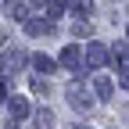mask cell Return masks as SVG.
Instances as JSON below:
<instances>
[{
    "label": "cell",
    "mask_w": 129,
    "mask_h": 129,
    "mask_svg": "<svg viewBox=\"0 0 129 129\" xmlns=\"http://www.w3.org/2000/svg\"><path fill=\"white\" fill-rule=\"evenodd\" d=\"M22 64H25V54H22V50H14V47L0 54V72H7V75H11V72H18Z\"/></svg>",
    "instance_id": "6da1fadb"
},
{
    "label": "cell",
    "mask_w": 129,
    "mask_h": 129,
    "mask_svg": "<svg viewBox=\"0 0 129 129\" xmlns=\"http://www.w3.org/2000/svg\"><path fill=\"white\" fill-rule=\"evenodd\" d=\"M61 64L72 68V72H83V50H79L75 43H68V47L61 50Z\"/></svg>",
    "instance_id": "7a4b0ae2"
},
{
    "label": "cell",
    "mask_w": 129,
    "mask_h": 129,
    "mask_svg": "<svg viewBox=\"0 0 129 129\" xmlns=\"http://www.w3.org/2000/svg\"><path fill=\"white\" fill-rule=\"evenodd\" d=\"M86 61L93 64V68L108 64V47H104V43H90V47H86Z\"/></svg>",
    "instance_id": "3957f363"
},
{
    "label": "cell",
    "mask_w": 129,
    "mask_h": 129,
    "mask_svg": "<svg viewBox=\"0 0 129 129\" xmlns=\"http://www.w3.org/2000/svg\"><path fill=\"white\" fill-rule=\"evenodd\" d=\"M50 29L54 25L47 22V18H25V32H29V36H47Z\"/></svg>",
    "instance_id": "277c9868"
},
{
    "label": "cell",
    "mask_w": 129,
    "mask_h": 129,
    "mask_svg": "<svg viewBox=\"0 0 129 129\" xmlns=\"http://www.w3.org/2000/svg\"><path fill=\"white\" fill-rule=\"evenodd\" d=\"M68 101H72V108H75V111H90V108H93V101H90V97L79 90V86H72V90H68Z\"/></svg>",
    "instance_id": "5b68a950"
},
{
    "label": "cell",
    "mask_w": 129,
    "mask_h": 129,
    "mask_svg": "<svg viewBox=\"0 0 129 129\" xmlns=\"http://www.w3.org/2000/svg\"><path fill=\"white\" fill-rule=\"evenodd\" d=\"M7 108H11V118H14V122H22V118L29 115V101H25V97H11Z\"/></svg>",
    "instance_id": "8992f818"
},
{
    "label": "cell",
    "mask_w": 129,
    "mask_h": 129,
    "mask_svg": "<svg viewBox=\"0 0 129 129\" xmlns=\"http://www.w3.org/2000/svg\"><path fill=\"white\" fill-rule=\"evenodd\" d=\"M4 11H7V18H14V22H25V18H29V11H25V4H22V0H7V4H4Z\"/></svg>",
    "instance_id": "52a82bcc"
},
{
    "label": "cell",
    "mask_w": 129,
    "mask_h": 129,
    "mask_svg": "<svg viewBox=\"0 0 129 129\" xmlns=\"http://www.w3.org/2000/svg\"><path fill=\"white\" fill-rule=\"evenodd\" d=\"M93 90L101 101H111V79H93Z\"/></svg>",
    "instance_id": "ba28073f"
},
{
    "label": "cell",
    "mask_w": 129,
    "mask_h": 129,
    "mask_svg": "<svg viewBox=\"0 0 129 129\" xmlns=\"http://www.w3.org/2000/svg\"><path fill=\"white\" fill-rule=\"evenodd\" d=\"M32 68L47 75V72H54V61H50V57H43V54H36V57H32Z\"/></svg>",
    "instance_id": "9c48e42d"
},
{
    "label": "cell",
    "mask_w": 129,
    "mask_h": 129,
    "mask_svg": "<svg viewBox=\"0 0 129 129\" xmlns=\"http://www.w3.org/2000/svg\"><path fill=\"white\" fill-rule=\"evenodd\" d=\"M36 129H54V115H50V111H40V115H36Z\"/></svg>",
    "instance_id": "30bf717a"
},
{
    "label": "cell",
    "mask_w": 129,
    "mask_h": 129,
    "mask_svg": "<svg viewBox=\"0 0 129 129\" xmlns=\"http://www.w3.org/2000/svg\"><path fill=\"white\" fill-rule=\"evenodd\" d=\"M47 4H50V18H61V14H64V7H68L64 0H47Z\"/></svg>",
    "instance_id": "8fae6325"
},
{
    "label": "cell",
    "mask_w": 129,
    "mask_h": 129,
    "mask_svg": "<svg viewBox=\"0 0 129 129\" xmlns=\"http://www.w3.org/2000/svg\"><path fill=\"white\" fill-rule=\"evenodd\" d=\"M72 32H75V36H90V22H86V18H75Z\"/></svg>",
    "instance_id": "7c38bea8"
},
{
    "label": "cell",
    "mask_w": 129,
    "mask_h": 129,
    "mask_svg": "<svg viewBox=\"0 0 129 129\" xmlns=\"http://www.w3.org/2000/svg\"><path fill=\"white\" fill-rule=\"evenodd\" d=\"M32 90L36 93H50V83H47V79H32Z\"/></svg>",
    "instance_id": "4fadbf2b"
},
{
    "label": "cell",
    "mask_w": 129,
    "mask_h": 129,
    "mask_svg": "<svg viewBox=\"0 0 129 129\" xmlns=\"http://www.w3.org/2000/svg\"><path fill=\"white\" fill-rule=\"evenodd\" d=\"M4 90H7V83H4V86H0V101H4Z\"/></svg>",
    "instance_id": "5bb4252c"
},
{
    "label": "cell",
    "mask_w": 129,
    "mask_h": 129,
    "mask_svg": "<svg viewBox=\"0 0 129 129\" xmlns=\"http://www.w3.org/2000/svg\"><path fill=\"white\" fill-rule=\"evenodd\" d=\"M29 4H47V0H29Z\"/></svg>",
    "instance_id": "9a60e30c"
},
{
    "label": "cell",
    "mask_w": 129,
    "mask_h": 129,
    "mask_svg": "<svg viewBox=\"0 0 129 129\" xmlns=\"http://www.w3.org/2000/svg\"><path fill=\"white\" fill-rule=\"evenodd\" d=\"M75 129H83V125H75Z\"/></svg>",
    "instance_id": "2e32d148"
}]
</instances>
